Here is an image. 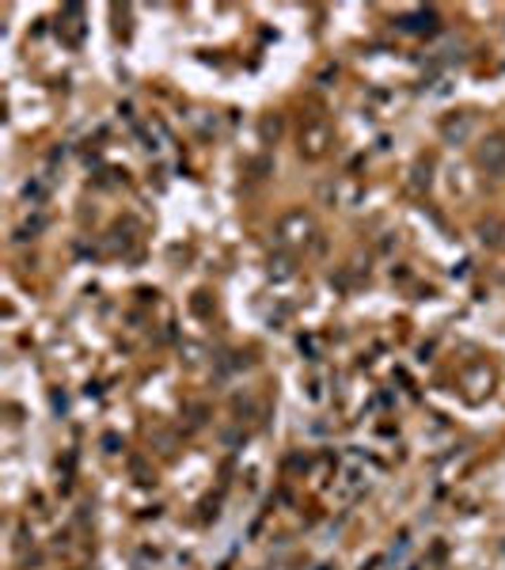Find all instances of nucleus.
Returning <instances> with one entry per match:
<instances>
[{
	"label": "nucleus",
	"mask_w": 505,
	"mask_h": 570,
	"mask_svg": "<svg viewBox=\"0 0 505 570\" xmlns=\"http://www.w3.org/2000/svg\"><path fill=\"white\" fill-rule=\"evenodd\" d=\"M479 164L486 171H505V137H490L486 145H479Z\"/></svg>",
	"instance_id": "f257e3e1"
}]
</instances>
